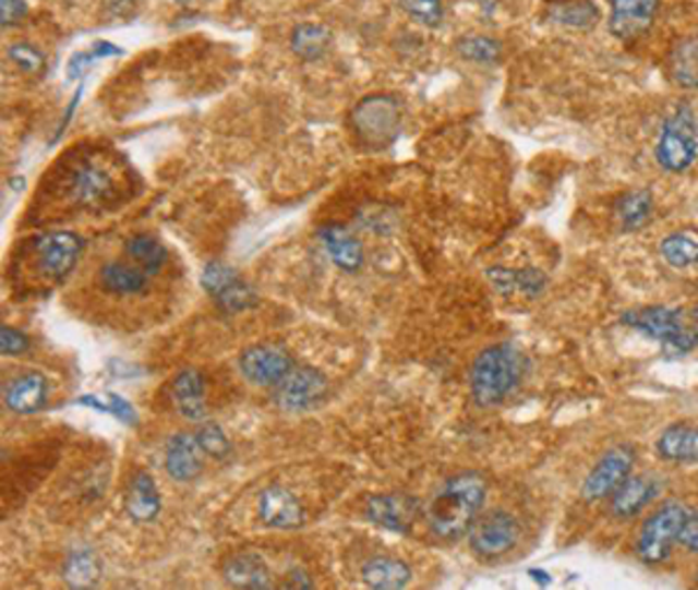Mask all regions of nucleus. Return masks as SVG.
I'll use <instances>...</instances> for the list:
<instances>
[{
	"instance_id": "43",
	"label": "nucleus",
	"mask_w": 698,
	"mask_h": 590,
	"mask_svg": "<svg viewBox=\"0 0 698 590\" xmlns=\"http://www.w3.org/2000/svg\"><path fill=\"white\" fill-rule=\"evenodd\" d=\"M285 586H287V588H312V581L305 577L303 569H293Z\"/></svg>"
},
{
	"instance_id": "1",
	"label": "nucleus",
	"mask_w": 698,
	"mask_h": 590,
	"mask_svg": "<svg viewBox=\"0 0 698 590\" xmlns=\"http://www.w3.org/2000/svg\"><path fill=\"white\" fill-rule=\"evenodd\" d=\"M486 499V481L478 472H464L445 481L443 489L431 499L426 521L438 538L454 542L461 540L480 518Z\"/></svg>"
},
{
	"instance_id": "38",
	"label": "nucleus",
	"mask_w": 698,
	"mask_h": 590,
	"mask_svg": "<svg viewBox=\"0 0 698 590\" xmlns=\"http://www.w3.org/2000/svg\"><path fill=\"white\" fill-rule=\"evenodd\" d=\"M8 57L12 59V63L22 70V73H28V75H35V73H43L45 70V53L33 47L28 43H22V45H12L8 49Z\"/></svg>"
},
{
	"instance_id": "45",
	"label": "nucleus",
	"mask_w": 698,
	"mask_h": 590,
	"mask_svg": "<svg viewBox=\"0 0 698 590\" xmlns=\"http://www.w3.org/2000/svg\"><path fill=\"white\" fill-rule=\"evenodd\" d=\"M172 3H178V5H189V3H194V0H172Z\"/></svg>"
},
{
	"instance_id": "14",
	"label": "nucleus",
	"mask_w": 698,
	"mask_h": 590,
	"mask_svg": "<svg viewBox=\"0 0 698 590\" xmlns=\"http://www.w3.org/2000/svg\"><path fill=\"white\" fill-rule=\"evenodd\" d=\"M663 479L657 474H631L624 484L613 493V503H610V514L619 521L638 516L645 507L661 495Z\"/></svg>"
},
{
	"instance_id": "19",
	"label": "nucleus",
	"mask_w": 698,
	"mask_h": 590,
	"mask_svg": "<svg viewBox=\"0 0 698 590\" xmlns=\"http://www.w3.org/2000/svg\"><path fill=\"white\" fill-rule=\"evenodd\" d=\"M149 281L152 277L135 263L108 261L103 263L98 270V286L103 289V293L115 296V298L145 296L149 289Z\"/></svg>"
},
{
	"instance_id": "37",
	"label": "nucleus",
	"mask_w": 698,
	"mask_h": 590,
	"mask_svg": "<svg viewBox=\"0 0 698 590\" xmlns=\"http://www.w3.org/2000/svg\"><path fill=\"white\" fill-rule=\"evenodd\" d=\"M196 437H198V442H201V446H203V451H205L207 456H213V458L221 460V458H226V456L231 454V442H229V437H226V433L221 431V428H219L217 423H205V425H201Z\"/></svg>"
},
{
	"instance_id": "44",
	"label": "nucleus",
	"mask_w": 698,
	"mask_h": 590,
	"mask_svg": "<svg viewBox=\"0 0 698 590\" xmlns=\"http://www.w3.org/2000/svg\"><path fill=\"white\" fill-rule=\"evenodd\" d=\"M529 577H531L533 581H538V583H543V586H547V583L552 581V577L547 575L545 569H529Z\"/></svg>"
},
{
	"instance_id": "3",
	"label": "nucleus",
	"mask_w": 698,
	"mask_h": 590,
	"mask_svg": "<svg viewBox=\"0 0 698 590\" xmlns=\"http://www.w3.org/2000/svg\"><path fill=\"white\" fill-rule=\"evenodd\" d=\"M400 100L392 94H371L349 112L359 145L365 149H387L400 135Z\"/></svg>"
},
{
	"instance_id": "39",
	"label": "nucleus",
	"mask_w": 698,
	"mask_h": 590,
	"mask_svg": "<svg viewBox=\"0 0 698 590\" xmlns=\"http://www.w3.org/2000/svg\"><path fill=\"white\" fill-rule=\"evenodd\" d=\"M28 347L31 342L24 333L10 326H3V330H0V351H3V356H22L28 351Z\"/></svg>"
},
{
	"instance_id": "41",
	"label": "nucleus",
	"mask_w": 698,
	"mask_h": 590,
	"mask_svg": "<svg viewBox=\"0 0 698 590\" xmlns=\"http://www.w3.org/2000/svg\"><path fill=\"white\" fill-rule=\"evenodd\" d=\"M108 405H110V414H115L121 423L127 425H135L137 423V414L129 400H124L117 393H108Z\"/></svg>"
},
{
	"instance_id": "6",
	"label": "nucleus",
	"mask_w": 698,
	"mask_h": 590,
	"mask_svg": "<svg viewBox=\"0 0 698 590\" xmlns=\"http://www.w3.org/2000/svg\"><path fill=\"white\" fill-rule=\"evenodd\" d=\"M687 507L677 499L663 503L648 521L642 523L636 538V556L645 565H659L669 561L673 546L677 544V532L683 528Z\"/></svg>"
},
{
	"instance_id": "29",
	"label": "nucleus",
	"mask_w": 698,
	"mask_h": 590,
	"mask_svg": "<svg viewBox=\"0 0 698 590\" xmlns=\"http://www.w3.org/2000/svg\"><path fill=\"white\" fill-rule=\"evenodd\" d=\"M659 252L671 267L687 270V267L698 265V236L689 230L671 232V236L661 240Z\"/></svg>"
},
{
	"instance_id": "8",
	"label": "nucleus",
	"mask_w": 698,
	"mask_h": 590,
	"mask_svg": "<svg viewBox=\"0 0 698 590\" xmlns=\"http://www.w3.org/2000/svg\"><path fill=\"white\" fill-rule=\"evenodd\" d=\"M521 538L519 521L510 511H489L468 530V544L480 558H501L510 553Z\"/></svg>"
},
{
	"instance_id": "7",
	"label": "nucleus",
	"mask_w": 698,
	"mask_h": 590,
	"mask_svg": "<svg viewBox=\"0 0 698 590\" xmlns=\"http://www.w3.org/2000/svg\"><path fill=\"white\" fill-rule=\"evenodd\" d=\"M84 240L73 230H51L33 240V256L45 279L61 281L75 270Z\"/></svg>"
},
{
	"instance_id": "18",
	"label": "nucleus",
	"mask_w": 698,
	"mask_h": 590,
	"mask_svg": "<svg viewBox=\"0 0 698 590\" xmlns=\"http://www.w3.org/2000/svg\"><path fill=\"white\" fill-rule=\"evenodd\" d=\"M49 382L40 372L16 374L3 388V402L14 414H35L47 405Z\"/></svg>"
},
{
	"instance_id": "20",
	"label": "nucleus",
	"mask_w": 698,
	"mask_h": 590,
	"mask_svg": "<svg viewBox=\"0 0 698 590\" xmlns=\"http://www.w3.org/2000/svg\"><path fill=\"white\" fill-rule=\"evenodd\" d=\"M489 284L503 298L524 296L538 298L547 289V275L535 270V267H521V270H510V267H489L486 270Z\"/></svg>"
},
{
	"instance_id": "17",
	"label": "nucleus",
	"mask_w": 698,
	"mask_h": 590,
	"mask_svg": "<svg viewBox=\"0 0 698 590\" xmlns=\"http://www.w3.org/2000/svg\"><path fill=\"white\" fill-rule=\"evenodd\" d=\"M203 446L196 435L178 433L166 444V472L178 484H189L203 472Z\"/></svg>"
},
{
	"instance_id": "9",
	"label": "nucleus",
	"mask_w": 698,
	"mask_h": 590,
	"mask_svg": "<svg viewBox=\"0 0 698 590\" xmlns=\"http://www.w3.org/2000/svg\"><path fill=\"white\" fill-rule=\"evenodd\" d=\"M636 465V451L634 446L617 444L613 449L605 451L591 472L585 477L582 484V497L587 503H601L605 497H613V493L631 477Z\"/></svg>"
},
{
	"instance_id": "10",
	"label": "nucleus",
	"mask_w": 698,
	"mask_h": 590,
	"mask_svg": "<svg viewBox=\"0 0 698 590\" xmlns=\"http://www.w3.org/2000/svg\"><path fill=\"white\" fill-rule=\"evenodd\" d=\"M117 193L112 170L96 158H86L70 172L68 195L80 207H98L110 203Z\"/></svg>"
},
{
	"instance_id": "42",
	"label": "nucleus",
	"mask_w": 698,
	"mask_h": 590,
	"mask_svg": "<svg viewBox=\"0 0 698 590\" xmlns=\"http://www.w3.org/2000/svg\"><path fill=\"white\" fill-rule=\"evenodd\" d=\"M28 12L26 0H0V16H3V26H12L20 20H24Z\"/></svg>"
},
{
	"instance_id": "36",
	"label": "nucleus",
	"mask_w": 698,
	"mask_h": 590,
	"mask_svg": "<svg viewBox=\"0 0 698 590\" xmlns=\"http://www.w3.org/2000/svg\"><path fill=\"white\" fill-rule=\"evenodd\" d=\"M556 20L575 28H585L599 20V10L593 8L589 0H564V3L556 8Z\"/></svg>"
},
{
	"instance_id": "13",
	"label": "nucleus",
	"mask_w": 698,
	"mask_h": 590,
	"mask_svg": "<svg viewBox=\"0 0 698 590\" xmlns=\"http://www.w3.org/2000/svg\"><path fill=\"white\" fill-rule=\"evenodd\" d=\"M659 0H610V33L617 40H636L654 24Z\"/></svg>"
},
{
	"instance_id": "47",
	"label": "nucleus",
	"mask_w": 698,
	"mask_h": 590,
	"mask_svg": "<svg viewBox=\"0 0 698 590\" xmlns=\"http://www.w3.org/2000/svg\"><path fill=\"white\" fill-rule=\"evenodd\" d=\"M554 3H564V0H554Z\"/></svg>"
},
{
	"instance_id": "34",
	"label": "nucleus",
	"mask_w": 698,
	"mask_h": 590,
	"mask_svg": "<svg viewBox=\"0 0 698 590\" xmlns=\"http://www.w3.org/2000/svg\"><path fill=\"white\" fill-rule=\"evenodd\" d=\"M457 51L466 61L476 63H494L501 57V45L486 35H468V38L459 40Z\"/></svg>"
},
{
	"instance_id": "46",
	"label": "nucleus",
	"mask_w": 698,
	"mask_h": 590,
	"mask_svg": "<svg viewBox=\"0 0 698 590\" xmlns=\"http://www.w3.org/2000/svg\"><path fill=\"white\" fill-rule=\"evenodd\" d=\"M696 586H698V569H696Z\"/></svg>"
},
{
	"instance_id": "15",
	"label": "nucleus",
	"mask_w": 698,
	"mask_h": 590,
	"mask_svg": "<svg viewBox=\"0 0 698 590\" xmlns=\"http://www.w3.org/2000/svg\"><path fill=\"white\" fill-rule=\"evenodd\" d=\"M258 518L275 530H296L305 523V511L299 497L275 484L258 495Z\"/></svg>"
},
{
	"instance_id": "22",
	"label": "nucleus",
	"mask_w": 698,
	"mask_h": 590,
	"mask_svg": "<svg viewBox=\"0 0 698 590\" xmlns=\"http://www.w3.org/2000/svg\"><path fill=\"white\" fill-rule=\"evenodd\" d=\"M224 579L233 588L266 590L273 588V571L256 553H238L224 565Z\"/></svg>"
},
{
	"instance_id": "11",
	"label": "nucleus",
	"mask_w": 698,
	"mask_h": 590,
	"mask_svg": "<svg viewBox=\"0 0 698 590\" xmlns=\"http://www.w3.org/2000/svg\"><path fill=\"white\" fill-rule=\"evenodd\" d=\"M293 370V359L279 345H254L240 356V372L254 386L275 388L287 380Z\"/></svg>"
},
{
	"instance_id": "5",
	"label": "nucleus",
	"mask_w": 698,
	"mask_h": 590,
	"mask_svg": "<svg viewBox=\"0 0 698 590\" xmlns=\"http://www.w3.org/2000/svg\"><path fill=\"white\" fill-rule=\"evenodd\" d=\"M654 156L666 172H685L694 166L698 156V129L689 103H679L663 121Z\"/></svg>"
},
{
	"instance_id": "4",
	"label": "nucleus",
	"mask_w": 698,
	"mask_h": 590,
	"mask_svg": "<svg viewBox=\"0 0 698 590\" xmlns=\"http://www.w3.org/2000/svg\"><path fill=\"white\" fill-rule=\"evenodd\" d=\"M622 324L661 342L675 353H687L698 345V328L687 321L683 310L673 308H640L622 314Z\"/></svg>"
},
{
	"instance_id": "16",
	"label": "nucleus",
	"mask_w": 698,
	"mask_h": 590,
	"mask_svg": "<svg viewBox=\"0 0 698 590\" xmlns=\"http://www.w3.org/2000/svg\"><path fill=\"white\" fill-rule=\"evenodd\" d=\"M419 516V503L414 497L408 495H375L365 505V518L371 523L392 530V532H410L412 523Z\"/></svg>"
},
{
	"instance_id": "33",
	"label": "nucleus",
	"mask_w": 698,
	"mask_h": 590,
	"mask_svg": "<svg viewBox=\"0 0 698 590\" xmlns=\"http://www.w3.org/2000/svg\"><path fill=\"white\" fill-rule=\"evenodd\" d=\"M119 53H121V49L108 40L94 43L89 49L75 53V57L68 61V80H80L96 61L108 59V57H119Z\"/></svg>"
},
{
	"instance_id": "21",
	"label": "nucleus",
	"mask_w": 698,
	"mask_h": 590,
	"mask_svg": "<svg viewBox=\"0 0 698 590\" xmlns=\"http://www.w3.org/2000/svg\"><path fill=\"white\" fill-rule=\"evenodd\" d=\"M170 398L180 417H184L186 421H203L207 417L203 372L182 370L178 377L172 380Z\"/></svg>"
},
{
	"instance_id": "25",
	"label": "nucleus",
	"mask_w": 698,
	"mask_h": 590,
	"mask_svg": "<svg viewBox=\"0 0 698 590\" xmlns=\"http://www.w3.org/2000/svg\"><path fill=\"white\" fill-rule=\"evenodd\" d=\"M320 240L330 261H334L340 270L357 273L363 265V246L347 228L338 224H328L320 230Z\"/></svg>"
},
{
	"instance_id": "31",
	"label": "nucleus",
	"mask_w": 698,
	"mask_h": 590,
	"mask_svg": "<svg viewBox=\"0 0 698 590\" xmlns=\"http://www.w3.org/2000/svg\"><path fill=\"white\" fill-rule=\"evenodd\" d=\"M615 209H617V219L624 230H638L652 217V209H654L652 193L645 191V189L626 191L617 201Z\"/></svg>"
},
{
	"instance_id": "12",
	"label": "nucleus",
	"mask_w": 698,
	"mask_h": 590,
	"mask_svg": "<svg viewBox=\"0 0 698 590\" xmlns=\"http://www.w3.org/2000/svg\"><path fill=\"white\" fill-rule=\"evenodd\" d=\"M326 393L324 374L312 368H293L287 380L275 386V402L285 411H305L317 407Z\"/></svg>"
},
{
	"instance_id": "27",
	"label": "nucleus",
	"mask_w": 698,
	"mask_h": 590,
	"mask_svg": "<svg viewBox=\"0 0 698 590\" xmlns=\"http://www.w3.org/2000/svg\"><path fill=\"white\" fill-rule=\"evenodd\" d=\"M669 75L683 88H698V33L677 40L669 51Z\"/></svg>"
},
{
	"instance_id": "26",
	"label": "nucleus",
	"mask_w": 698,
	"mask_h": 590,
	"mask_svg": "<svg viewBox=\"0 0 698 590\" xmlns=\"http://www.w3.org/2000/svg\"><path fill=\"white\" fill-rule=\"evenodd\" d=\"M412 571L406 561L389 558V556H375L361 567V579L371 588L377 590H396L406 588L410 583Z\"/></svg>"
},
{
	"instance_id": "23",
	"label": "nucleus",
	"mask_w": 698,
	"mask_h": 590,
	"mask_svg": "<svg viewBox=\"0 0 698 590\" xmlns=\"http://www.w3.org/2000/svg\"><path fill=\"white\" fill-rule=\"evenodd\" d=\"M124 509L135 523H152L161 511V493L147 472H135L129 479Z\"/></svg>"
},
{
	"instance_id": "35",
	"label": "nucleus",
	"mask_w": 698,
	"mask_h": 590,
	"mask_svg": "<svg viewBox=\"0 0 698 590\" xmlns=\"http://www.w3.org/2000/svg\"><path fill=\"white\" fill-rule=\"evenodd\" d=\"M398 5L406 10V14L410 16L412 22L422 24L426 28L441 26L443 16H445L443 0H398Z\"/></svg>"
},
{
	"instance_id": "30",
	"label": "nucleus",
	"mask_w": 698,
	"mask_h": 590,
	"mask_svg": "<svg viewBox=\"0 0 698 590\" xmlns=\"http://www.w3.org/2000/svg\"><path fill=\"white\" fill-rule=\"evenodd\" d=\"M65 583L73 588H89L96 586L100 579V561L92 549H75L68 553L65 567H63Z\"/></svg>"
},
{
	"instance_id": "32",
	"label": "nucleus",
	"mask_w": 698,
	"mask_h": 590,
	"mask_svg": "<svg viewBox=\"0 0 698 590\" xmlns=\"http://www.w3.org/2000/svg\"><path fill=\"white\" fill-rule=\"evenodd\" d=\"M291 51L303 61L322 59L330 47V31L320 24H301L291 33Z\"/></svg>"
},
{
	"instance_id": "40",
	"label": "nucleus",
	"mask_w": 698,
	"mask_h": 590,
	"mask_svg": "<svg viewBox=\"0 0 698 590\" xmlns=\"http://www.w3.org/2000/svg\"><path fill=\"white\" fill-rule=\"evenodd\" d=\"M677 544L689 553H698V514L687 511L683 528L677 532Z\"/></svg>"
},
{
	"instance_id": "24",
	"label": "nucleus",
	"mask_w": 698,
	"mask_h": 590,
	"mask_svg": "<svg viewBox=\"0 0 698 590\" xmlns=\"http://www.w3.org/2000/svg\"><path fill=\"white\" fill-rule=\"evenodd\" d=\"M654 446L659 458L669 462H698V423L683 421L669 425Z\"/></svg>"
},
{
	"instance_id": "2",
	"label": "nucleus",
	"mask_w": 698,
	"mask_h": 590,
	"mask_svg": "<svg viewBox=\"0 0 698 590\" xmlns=\"http://www.w3.org/2000/svg\"><path fill=\"white\" fill-rule=\"evenodd\" d=\"M524 356L513 345L484 349L470 365V393L480 407L501 405L519 386Z\"/></svg>"
},
{
	"instance_id": "28",
	"label": "nucleus",
	"mask_w": 698,
	"mask_h": 590,
	"mask_svg": "<svg viewBox=\"0 0 698 590\" xmlns=\"http://www.w3.org/2000/svg\"><path fill=\"white\" fill-rule=\"evenodd\" d=\"M124 252L129 261L137 267H143L149 277L159 275L168 263V249L164 246V242L159 238L147 236V232H137V236L129 238L124 244Z\"/></svg>"
}]
</instances>
